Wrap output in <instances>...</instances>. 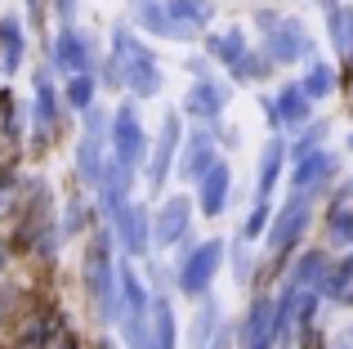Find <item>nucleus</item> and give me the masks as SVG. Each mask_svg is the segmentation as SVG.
<instances>
[{
	"label": "nucleus",
	"mask_w": 353,
	"mask_h": 349,
	"mask_svg": "<svg viewBox=\"0 0 353 349\" xmlns=\"http://www.w3.org/2000/svg\"><path fill=\"white\" fill-rule=\"evenodd\" d=\"M327 5V23H331V45L340 54H353V9L340 0H322Z\"/></svg>",
	"instance_id": "412c9836"
},
{
	"label": "nucleus",
	"mask_w": 353,
	"mask_h": 349,
	"mask_svg": "<svg viewBox=\"0 0 353 349\" xmlns=\"http://www.w3.org/2000/svg\"><path fill=\"white\" fill-rule=\"evenodd\" d=\"M63 103L77 108V112H90L94 108V77L90 72H72L68 86H63Z\"/></svg>",
	"instance_id": "393cba45"
},
{
	"label": "nucleus",
	"mask_w": 353,
	"mask_h": 349,
	"mask_svg": "<svg viewBox=\"0 0 353 349\" xmlns=\"http://www.w3.org/2000/svg\"><path fill=\"white\" fill-rule=\"evenodd\" d=\"M331 174H336V152H304L300 170L291 174V183H295V192H309V197H313Z\"/></svg>",
	"instance_id": "a211bd4d"
},
{
	"label": "nucleus",
	"mask_w": 353,
	"mask_h": 349,
	"mask_svg": "<svg viewBox=\"0 0 353 349\" xmlns=\"http://www.w3.org/2000/svg\"><path fill=\"white\" fill-rule=\"evenodd\" d=\"M179 139H183L179 112H165L161 130H157V143H152V152H148V188L152 192H161L165 179H170V166H174V157H179Z\"/></svg>",
	"instance_id": "20e7f679"
},
{
	"label": "nucleus",
	"mask_w": 353,
	"mask_h": 349,
	"mask_svg": "<svg viewBox=\"0 0 353 349\" xmlns=\"http://www.w3.org/2000/svg\"><path fill=\"white\" fill-rule=\"evenodd\" d=\"M215 332H219V305L215 300H206V305L197 309V323H192V332H188V349H206L210 341H215Z\"/></svg>",
	"instance_id": "a878e982"
},
{
	"label": "nucleus",
	"mask_w": 353,
	"mask_h": 349,
	"mask_svg": "<svg viewBox=\"0 0 353 349\" xmlns=\"http://www.w3.org/2000/svg\"><path fill=\"white\" fill-rule=\"evenodd\" d=\"M112 152L125 166H143V152H148V130L139 126V112L134 103H121L112 112Z\"/></svg>",
	"instance_id": "423d86ee"
},
{
	"label": "nucleus",
	"mask_w": 353,
	"mask_h": 349,
	"mask_svg": "<svg viewBox=\"0 0 353 349\" xmlns=\"http://www.w3.org/2000/svg\"><path fill=\"white\" fill-rule=\"evenodd\" d=\"M349 282H353V255H349L345 264H336V269L327 273L322 291H327V296H340V300H345V296H349Z\"/></svg>",
	"instance_id": "c85d7f7f"
},
{
	"label": "nucleus",
	"mask_w": 353,
	"mask_h": 349,
	"mask_svg": "<svg viewBox=\"0 0 353 349\" xmlns=\"http://www.w3.org/2000/svg\"><path fill=\"white\" fill-rule=\"evenodd\" d=\"M134 23L143 27V32L161 36V41H192V36H197V27H188V23L165 14V0H134Z\"/></svg>",
	"instance_id": "1a4fd4ad"
},
{
	"label": "nucleus",
	"mask_w": 353,
	"mask_h": 349,
	"mask_svg": "<svg viewBox=\"0 0 353 349\" xmlns=\"http://www.w3.org/2000/svg\"><path fill=\"white\" fill-rule=\"evenodd\" d=\"M300 90H304L309 99H331V90H336V72H331V63H309Z\"/></svg>",
	"instance_id": "bb28decb"
},
{
	"label": "nucleus",
	"mask_w": 353,
	"mask_h": 349,
	"mask_svg": "<svg viewBox=\"0 0 353 349\" xmlns=\"http://www.w3.org/2000/svg\"><path fill=\"white\" fill-rule=\"evenodd\" d=\"M264 32V54L273 63H300V59H313V41L309 32H304L295 18H273L268 27H259Z\"/></svg>",
	"instance_id": "7ed1b4c3"
},
{
	"label": "nucleus",
	"mask_w": 353,
	"mask_h": 349,
	"mask_svg": "<svg viewBox=\"0 0 353 349\" xmlns=\"http://www.w3.org/2000/svg\"><path fill=\"white\" fill-rule=\"evenodd\" d=\"M161 68H157V54L148 45H130V59H125V72H121V90H130L134 99H157L161 94Z\"/></svg>",
	"instance_id": "39448f33"
},
{
	"label": "nucleus",
	"mask_w": 353,
	"mask_h": 349,
	"mask_svg": "<svg viewBox=\"0 0 353 349\" xmlns=\"http://www.w3.org/2000/svg\"><path fill=\"white\" fill-rule=\"evenodd\" d=\"M85 291L94 305L99 323H117L121 318V291H117V269H112V251H108V233H94L85 251Z\"/></svg>",
	"instance_id": "f257e3e1"
},
{
	"label": "nucleus",
	"mask_w": 353,
	"mask_h": 349,
	"mask_svg": "<svg viewBox=\"0 0 353 349\" xmlns=\"http://www.w3.org/2000/svg\"><path fill=\"white\" fill-rule=\"evenodd\" d=\"M112 228H117L121 246H125L134 260H139V255H148V246H152V215H148L143 201H130V206L112 219Z\"/></svg>",
	"instance_id": "6e6552de"
},
{
	"label": "nucleus",
	"mask_w": 353,
	"mask_h": 349,
	"mask_svg": "<svg viewBox=\"0 0 353 349\" xmlns=\"http://www.w3.org/2000/svg\"><path fill=\"white\" fill-rule=\"evenodd\" d=\"M81 228H85V197H72V201H68V210H63L59 233H63V237H77Z\"/></svg>",
	"instance_id": "c756f323"
},
{
	"label": "nucleus",
	"mask_w": 353,
	"mask_h": 349,
	"mask_svg": "<svg viewBox=\"0 0 353 349\" xmlns=\"http://www.w3.org/2000/svg\"><path fill=\"white\" fill-rule=\"evenodd\" d=\"M228 188H233V170H228V161H215V166L197 179L201 215H219V210L228 206Z\"/></svg>",
	"instance_id": "dca6fc26"
},
{
	"label": "nucleus",
	"mask_w": 353,
	"mask_h": 349,
	"mask_svg": "<svg viewBox=\"0 0 353 349\" xmlns=\"http://www.w3.org/2000/svg\"><path fill=\"white\" fill-rule=\"evenodd\" d=\"M206 54L215 63H224V68H233L241 54H246V36H241V27H228V32H219V36H206Z\"/></svg>",
	"instance_id": "4be33fe9"
},
{
	"label": "nucleus",
	"mask_w": 353,
	"mask_h": 349,
	"mask_svg": "<svg viewBox=\"0 0 353 349\" xmlns=\"http://www.w3.org/2000/svg\"><path fill=\"white\" fill-rule=\"evenodd\" d=\"M165 14L201 32V27H206L210 18H215V0H165Z\"/></svg>",
	"instance_id": "5701e85b"
},
{
	"label": "nucleus",
	"mask_w": 353,
	"mask_h": 349,
	"mask_svg": "<svg viewBox=\"0 0 353 349\" xmlns=\"http://www.w3.org/2000/svg\"><path fill=\"white\" fill-rule=\"evenodd\" d=\"M139 349H174V309L165 296H157L148 305V323H143V341Z\"/></svg>",
	"instance_id": "2eb2a0df"
},
{
	"label": "nucleus",
	"mask_w": 353,
	"mask_h": 349,
	"mask_svg": "<svg viewBox=\"0 0 353 349\" xmlns=\"http://www.w3.org/2000/svg\"><path fill=\"white\" fill-rule=\"evenodd\" d=\"M90 63H94V50H90V36L77 32V23H63L59 41H54V68L59 72H90Z\"/></svg>",
	"instance_id": "9b49d317"
},
{
	"label": "nucleus",
	"mask_w": 353,
	"mask_h": 349,
	"mask_svg": "<svg viewBox=\"0 0 353 349\" xmlns=\"http://www.w3.org/2000/svg\"><path fill=\"white\" fill-rule=\"evenodd\" d=\"M215 161H219V152H215V134H210V130H192L188 139H183V157L174 161V166H179V174H183L188 183H197L201 174L215 166Z\"/></svg>",
	"instance_id": "f8f14e48"
},
{
	"label": "nucleus",
	"mask_w": 353,
	"mask_h": 349,
	"mask_svg": "<svg viewBox=\"0 0 353 349\" xmlns=\"http://www.w3.org/2000/svg\"><path fill=\"white\" fill-rule=\"evenodd\" d=\"M268 72H273V59H268V54H241V59L233 63V77L237 81H264Z\"/></svg>",
	"instance_id": "cd10ccee"
},
{
	"label": "nucleus",
	"mask_w": 353,
	"mask_h": 349,
	"mask_svg": "<svg viewBox=\"0 0 353 349\" xmlns=\"http://www.w3.org/2000/svg\"><path fill=\"white\" fill-rule=\"evenodd\" d=\"M309 206H313L309 192H295V197L277 210L273 228H268V251H286V246H295V237L309 228Z\"/></svg>",
	"instance_id": "0eeeda50"
},
{
	"label": "nucleus",
	"mask_w": 353,
	"mask_h": 349,
	"mask_svg": "<svg viewBox=\"0 0 353 349\" xmlns=\"http://www.w3.org/2000/svg\"><path fill=\"white\" fill-rule=\"evenodd\" d=\"M206 349H233V332H228V327H219V332H215V341H210Z\"/></svg>",
	"instance_id": "72a5a7b5"
},
{
	"label": "nucleus",
	"mask_w": 353,
	"mask_h": 349,
	"mask_svg": "<svg viewBox=\"0 0 353 349\" xmlns=\"http://www.w3.org/2000/svg\"><path fill=\"white\" fill-rule=\"evenodd\" d=\"M282 161H286V148L282 139H268L264 152H259V179H255V201H268V192H273L277 174H282Z\"/></svg>",
	"instance_id": "aec40b11"
},
{
	"label": "nucleus",
	"mask_w": 353,
	"mask_h": 349,
	"mask_svg": "<svg viewBox=\"0 0 353 349\" xmlns=\"http://www.w3.org/2000/svg\"><path fill=\"white\" fill-rule=\"evenodd\" d=\"M23 54H27V41H23V18H0V72L14 77L23 68Z\"/></svg>",
	"instance_id": "6ab92c4d"
},
{
	"label": "nucleus",
	"mask_w": 353,
	"mask_h": 349,
	"mask_svg": "<svg viewBox=\"0 0 353 349\" xmlns=\"http://www.w3.org/2000/svg\"><path fill=\"white\" fill-rule=\"evenodd\" d=\"M32 86H36V99H32V117H36V130H41V134L59 130V90H54L50 72H45V68H36Z\"/></svg>",
	"instance_id": "f3484780"
},
{
	"label": "nucleus",
	"mask_w": 353,
	"mask_h": 349,
	"mask_svg": "<svg viewBox=\"0 0 353 349\" xmlns=\"http://www.w3.org/2000/svg\"><path fill=\"white\" fill-rule=\"evenodd\" d=\"M327 273H331L327 255H322V251H309L300 264H295V278H291V287H313V291H322Z\"/></svg>",
	"instance_id": "b1692460"
},
{
	"label": "nucleus",
	"mask_w": 353,
	"mask_h": 349,
	"mask_svg": "<svg viewBox=\"0 0 353 349\" xmlns=\"http://www.w3.org/2000/svg\"><path fill=\"white\" fill-rule=\"evenodd\" d=\"M41 14H45V0H27V18H32V27H41Z\"/></svg>",
	"instance_id": "f704fd0d"
},
{
	"label": "nucleus",
	"mask_w": 353,
	"mask_h": 349,
	"mask_svg": "<svg viewBox=\"0 0 353 349\" xmlns=\"http://www.w3.org/2000/svg\"><path fill=\"white\" fill-rule=\"evenodd\" d=\"M77 14H81V0H59V18L63 23H77Z\"/></svg>",
	"instance_id": "473e14b6"
},
{
	"label": "nucleus",
	"mask_w": 353,
	"mask_h": 349,
	"mask_svg": "<svg viewBox=\"0 0 353 349\" xmlns=\"http://www.w3.org/2000/svg\"><path fill=\"white\" fill-rule=\"evenodd\" d=\"M99 349H112V345H108V341H103V345H99Z\"/></svg>",
	"instance_id": "c9c22d12"
},
{
	"label": "nucleus",
	"mask_w": 353,
	"mask_h": 349,
	"mask_svg": "<svg viewBox=\"0 0 353 349\" xmlns=\"http://www.w3.org/2000/svg\"><path fill=\"white\" fill-rule=\"evenodd\" d=\"M322 134H327V126H309V134H304L300 143H295V157H304V152H313L322 143Z\"/></svg>",
	"instance_id": "2f4dec72"
},
{
	"label": "nucleus",
	"mask_w": 353,
	"mask_h": 349,
	"mask_svg": "<svg viewBox=\"0 0 353 349\" xmlns=\"http://www.w3.org/2000/svg\"><path fill=\"white\" fill-rule=\"evenodd\" d=\"M264 228H268V201H255V210H250V219H246V228H241V237H246V242H255Z\"/></svg>",
	"instance_id": "7c9ffc66"
},
{
	"label": "nucleus",
	"mask_w": 353,
	"mask_h": 349,
	"mask_svg": "<svg viewBox=\"0 0 353 349\" xmlns=\"http://www.w3.org/2000/svg\"><path fill=\"white\" fill-rule=\"evenodd\" d=\"M309 103H313V99L304 94L300 86H286V90H277V99H268V103H264V112H268V121H273V126H286V130H291V126L309 121Z\"/></svg>",
	"instance_id": "4468645a"
},
{
	"label": "nucleus",
	"mask_w": 353,
	"mask_h": 349,
	"mask_svg": "<svg viewBox=\"0 0 353 349\" xmlns=\"http://www.w3.org/2000/svg\"><path fill=\"white\" fill-rule=\"evenodd\" d=\"M224 108H228V86H219V81H210V77H197L192 90H188V99H183V112L197 117V121H215Z\"/></svg>",
	"instance_id": "ddd939ff"
},
{
	"label": "nucleus",
	"mask_w": 353,
	"mask_h": 349,
	"mask_svg": "<svg viewBox=\"0 0 353 349\" xmlns=\"http://www.w3.org/2000/svg\"><path fill=\"white\" fill-rule=\"evenodd\" d=\"M219 264H224V242H219V237H210V242H201V246H183L179 278L174 282H179L183 296H206L215 273H219Z\"/></svg>",
	"instance_id": "f03ea898"
},
{
	"label": "nucleus",
	"mask_w": 353,
	"mask_h": 349,
	"mask_svg": "<svg viewBox=\"0 0 353 349\" xmlns=\"http://www.w3.org/2000/svg\"><path fill=\"white\" fill-rule=\"evenodd\" d=\"M188 224H192V201L188 197H165V206L152 219V242L157 246H179L188 237Z\"/></svg>",
	"instance_id": "9d476101"
}]
</instances>
